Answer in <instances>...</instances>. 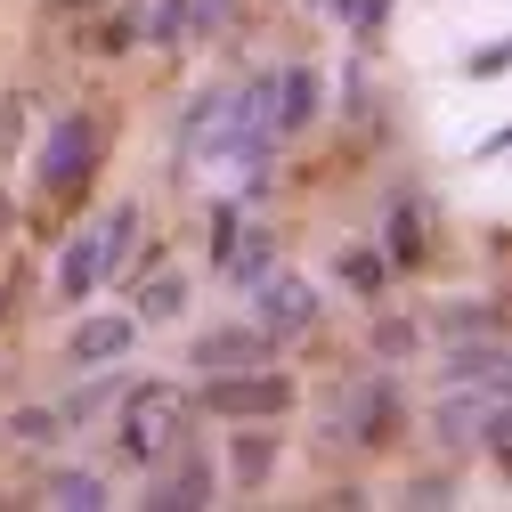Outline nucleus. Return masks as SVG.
Masks as SVG:
<instances>
[{"label":"nucleus","mask_w":512,"mask_h":512,"mask_svg":"<svg viewBox=\"0 0 512 512\" xmlns=\"http://www.w3.org/2000/svg\"><path fill=\"white\" fill-rule=\"evenodd\" d=\"M114 439H122V464H147V472H155L163 456L187 447V399L171 391V382H139V391H122Z\"/></svg>","instance_id":"1"},{"label":"nucleus","mask_w":512,"mask_h":512,"mask_svg":"<svg viewBox=\"0 0 512 512\" xmlns=\"http://www.w3.org/2000/svg\"><path fill=\"white\" fill-rule=\"evenodd\" d=\"M139 244V204H114L98 228H74L66 236V252H57V293L66 301H90L114 269H122V252Z\"/></svg>","instance_id":"2"},{"label":"nucleus","mask_w":512,"mask_h":512,"mask_svg":"<svg viewBox=\"0 0 512 512\" xmlns=\"http://www.w3.org/2000/svg\"><path fill=\"white\" fill-rule=\"evenodd\" d=\"M98 155H106L98 122H90V114H66V122L49 131L41 163H33V187H41L49 204H82V196H90V171H98Z\"/></svg>","instance_id":"3"},{"label":"nucleus","mask_w":512,"mask_h":512,"mask_svg":"<svg viewBox=\"0 0 512 512\" xmlns=\"http://www.w3.org/2000/svg\"><path fill=\"white\" fill-rule=\"evenodd\" d=\"M204 407L212 415H228V423H277L285 407H293V374L285 366H220V374H204Z\"/></svg>","instance_id":"4"},{"label":"nucleus","mask_w":512,"mask_h":512,"mask_svg":"<svg viewBox=\"0 0 512 512\" xmlns=\"http://www.w3.org/2000/svg\"><path fill=\"white\" fill-rule=\"evenodd\" d=\"M252 106H261L269 139H301L317 122V66H269L252 74Z\"/></svg>","instance_id":"5"},{"label":"nucleus","mask_w":512,"mask_h":512,"mask_svg":"<svg viewBox=\"0 0 512 512\" xmlns=\"http://www.w3.org/2000/svg\"><path fill=\"white\" fill-rule=\"evenodd\" d=\"M252 301H261V334L293 342V334H317V285L293 277V269H269L261 285H252Z\"/></svg>","instance_id":"6"},{"label":"nucleus","mask_w":512,"mask_h":512,"mask_svg":"<svg viewBox=\"0 0 512 512\" xmlns=\"http://www.w3.org/2000/svg\"><path fill=\"white\" fill-rule=\"evenodd\" d=\"M399 415H407L399 382H358V391L342 399V431H350V447H382V439L399 431Z\"/></svg>","instance_id":"7"},{"label":"nucleus","mask_w":512,"mask_h":512,"mask_svg":"<svg viewBox=\"0 0 512 512\" xmlns=\"http://www.w3.org/2000/svg\"><path fill=\"white\" fill-rule=\"evenodd\" d=\"M171 472H155V488H147V504H212L220 496V472L204 464V456H187V447H179V456H163Z\"/></svg>","instance_id":"8"},{"label":"nucleus","mask_w":512,"mask_h":512,"mask_svg":"<svg viewBox=\"0 0 512 512\" xmlns=\"http://www.w3.org/2000/svg\"><path fill=\"white\" fill-rule=\"evenodd\" d=\"M139 342V317H122V309H106V317H82V334L66 342L74 350V366H114L122 350Z\"/></svg>","instance_id":"9"},{"label":"nucleus","mask_w":512,"mask_h":512,"mask_svg":"<svg viewBox=\"0 0 512 512\" xmlns=\"http://www.w3.org/2000/svg\"><path fill=\"white\" fill-rule=\"evenodd\" d=\"M269 358V334L261 326H220V334H196V366L220 374V366H261Z\"/></svg>","instance_id":"10"},{"label":"nucleus","mask_w":512,"mask_h":512,"mask_svg":"<svg viewBox=\"0 0 512 512\" xmlns=\"http://www.w3.org/2000/svg\"><path fill=\"white\" fill-rule=\"evenodd\" d=\"M391 277H399V269L382 261L374 244H342V252H334V285H342V293H358V301H374Z\"/></svg>","instance_id":"11"},{"label":"nucleus","mask_w":512,"mask_h":512,"mask_svg":"<svg viewBox=\"0 0 512 512\" xmlns=\"http://www.w3.org/2000/svg\"><path fill=\"white\" fill-rule=\"evenodd\" d=\"M228 472H236V488H269V472H277V439H269V423H244V431H236Z\"/></svg>","instance_id":"12"},{"label":"nucleus","mask_w":512,"mask_h":512,"mask_svg":"<svg viewBox=\"0 0 512 512\" xmlns=\"http://www.w3.org/2000/svg\"><path fill=\"white\" fill-rule=\"evenodd\" d=\"M447 382H504V342L496 334H456V350H447Z\"/></svg>","instance_id":"13"},{"label":"nucleus","mask_w":512,"mask_h":512,"mask_svg":"<svg viewBox=\"0 0 512 512\" xmlns=\"http://www.w3.org/2000/svg\"><path fill=\"white\" fill-rule=\"evenodd\" d=\"M382 261L391 269H423V204L415 196L391 204V244H382Z\"/></svg>","instance_id":"14"},{"label":"nucleus","mask_w":512,"mask_h":512,"mask_svg":"<svg viewBox=\"0 0 512 512\" xmlns=\"http://www.w3.org/2000/svg\"><path fill=\"white\" fill-rule=\"evenodd\" d=\"M472 447H480L488 464H512V407H504V399H488V407L472 415Z\"/></svg>","instance_id":"15"},{"label":"nucleus","mask_w":512,"mask_h":512,"mask_svg":"<svg viewBox=\"0 0 512 512\" xmlns=\"http://www.w3.org/2000/svg\"><path fill=\"white\" fill-rule=\"evenodd\" d=\"M131 33H147L155 49H171L179 33H187V0H139V25Z\"/></svg>","instance_id":"16"},{"label":"nucleus","mask_w":512,"mask_h":512,"mask_svg":"<svg viewBox=\"0 0 512 512\" xmlns=\"http://www.w3.org/2000/svg\"><path fill=\"white\" fill-rule=\"evenodd\" d=\"M220 269H228L236 285H261V277L277 269V244H269V236H236V252H228Z\"/></svg>","instance_id":"17"},{"label":"nucleus","mask_w":512,"mask_h":512,"mask_svg":"<svg viewBox=\"0 0 512 512\" xmlns=\"http://www.w3.org/2000/svg\"><path fill=\"white\" fill-rule=\"evenodd\" d=\"M41 496H49V504H90V512H98L114 488H106L98 472H49V480H41Z\"/></svg>","instance_id":"18"},{"label":"nucleus","mask_w":512,"mask_h":512,"mask_svg":"<svg viewBox=\"0 0 512 512\" xmlns=\"http://www.w3.org/2000/svg\"><path fill=\"white\" fill-rule=\"evenodd\" d=\"M147 269H155V277L139 285V317H179V309H187V285L163 277V261H147Z\"/></svg>","instance_id":"19"},{"label":"nucleus","mask_w":512,"mask_h":512,"mask_svg":"<svg viewBox=\"0 0 512 512\" xmlns=\"http://www.w3.org/2000/svg\"><path fill=\"white\" fill-rule=\"evenodd\" d=\"M236 236H244V204H220V212H212V269L236 252Z\"/></svg>","instance_id":"20"},{"label":"nucleus","mask_w":512,"mask_h":512,"mask_svg":"<svg viewBox=\"0 0 512 512\" xmlns=\"http://www.w3.org/2000/svg\"><path fill=\"white\" fill-rule=\"evenodd\" d=\"M374 350L382 358H407V350H423V334L407 326V317H391V326H374Z\"/></svg>","instance_id":"21"},{"label":"nucleus","mask_w":512,"mask_h":512,"mask_svg":"<svg viewBox=\"0 0 512 512\" xmlns=\"http://www.w3.org/2000/svg\"><path fill=\"white\" fill-rule=\"evenodd\" d=\"M57 431H66L57 407H17V439H57Z\"/></svg>","instance_id":"22"},{"label":"nucleus","mask_w":512,"mask_h":512,"mask_svg":"<svg viewBox=\"0 0 512 512\" xmlns=\"http://www.w3.org/2000/svg\"><path fill=\"white\" fill-rule=\"evenodd\" d=\"M228 25V0H187V33H220Z\"/></svg>","instance_id":"23"},{"label":"nucleus","mask_w":512,"mask_h":512,"mask_svg":"<svg viewBox=\"0 0 512 512\" xmlns=\"http://www.w3.org/2000/svg\"><path fill=\"white\" fill-rule=\"evenodd\" d=\"M504 57H512V41H488V49H472V74H480V82H496V74H504Z\"/></svg>","instance_id":"24"},{"label":"nucleus","mask_w":512,"mask_h":512,"mask_svg":"<svg viewBox=\"0 0 512 512\" xmlns=\"http://www.w3.org/2000/svg\"><path fill=\"white\" fill-rule=\"evenodd\" d=\"M391 9H399V0H358L350 25H358V33H382V17H391Z\"/></svg>","instance_id":"25"},{"label":"nucleus","mask_w":512,"mask_h":512,"mask_svg":"<svg viewBox=\"0 0 512 512\" xmlns=\"http://www.w3.org/2000/svg\"><path fill=\"white\" fill-rule=\"evenodd\" d=\"M66 9H82V0H66Z\"/></svg>","instance_id":"26"},{"label":"nucleus","mask_w":512,"mask_h":512,"mask_svg":"<svg viewBox=\"0 0 512 512\" xmlns=\"http://www.w3.org/2000/svg\"><path fill=\"white\" fill-rule=\"evenodd\" d=\"M309 9H317V0H309Z\"/></svg>","instance_id":"27"}]
</instances>
